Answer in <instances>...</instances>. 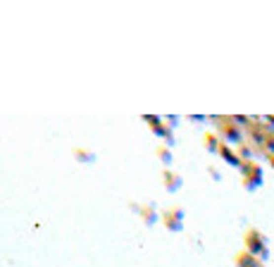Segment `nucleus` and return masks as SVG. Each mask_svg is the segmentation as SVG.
Instances as JSON below:
<instances>
[{
    "label": "nucleus",
    "mask_w": 274,
    "mask_h": 267,
    "mask_svg": "<svg viewBox=\"0 0 274 267\" xmlns=\"http://www.w3.org/2000/svg\"><path fill=\"white\" fill-rule=\"evenodd\" d=\"M179 217H181V213H179V210H169V213L164 215V222H167L172 229H177L179 227Z\"/></svg>",
    "instance_id": "f257e3e1"
}]
</instances>
